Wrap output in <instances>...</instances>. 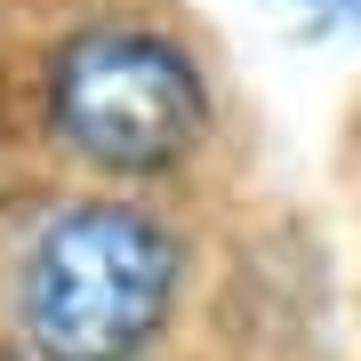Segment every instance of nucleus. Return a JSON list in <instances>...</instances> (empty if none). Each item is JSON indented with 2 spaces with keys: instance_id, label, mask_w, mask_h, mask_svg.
Masks as SVG:
<instances>
[{
  "instance_id": "f257e3e1",
  "label": "nucleus",
  "mask_w": 361,
  "mask_h": 361,
  "mask_svg": "<svg viewBox=\"0 0 361 361\" xmlns=\"http://www.w3.org/2000/svg\"><path fill=\"white\" fill-rule=\"evenodd\" d=\"M185 281L177 233L145 209L80 201L25 265V329L49 361H137Z\"/></svg>"
},
{
  "instance_id": "f03ea898",
  "label": "nucleus",
  "mask_w": 361,
  "mask_h": 361,
  "mask_svg": "<svg viewBox=\"0 0 361 361\" xmlns=\"http://www.w3.org/2000/svg\"><path fill=\"white\" fill-rule=\"evenodd\" d=\"M49 113L80 161L121 169V177H153L201 145L209 89L177 40L137 32V25H97L65 40L56 80H49Z\"/></svg>"
},
{
  "instance_id": "7ed1b4c3",
  "label": "nucleus",
  "mask_w": 361,
  "mask_h": 361,
  "mask_svg": "<svg viewBox=\"0 0 361 361\" xmlns=\"http://www.w3.org/2000/svg\"><path fill=\"white\" fill-rule=\"evenodd\" d=\"M297 25H361V0H281Z\"/></svg>"
}]
</instances>
